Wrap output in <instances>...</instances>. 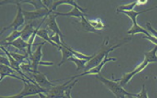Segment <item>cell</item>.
<instances>
[{"label": "cell", "mask_w": 157, "mask_h": 98, "mask_svg": "<svg viewBox=\"0 0 157 98\" xmlns=\"http://www.w3.org/2000/svg\"><path fill=\"white\" fill-rule=\"evenodd\" d=\"M151 62H157V46H155L151 51L145 53V60L143 61V62H141L132 72H130L128 73L124 74L121 79H117V81H119V83L121 84V86H124L127 83H128V81L133 78L136 74L139 73L140 72H142L145 67L149 63H151Z\"/></svg>", "instance_id": "obj_1"}, {"label": "cell", "mask_w": 157, "mask_h": 98, "mask_svg": "<svg viewBox=\"0 0 157 98\" xmlns=\"http://www.w3.org/2000/svg\"><path fill=\"white\" fill-rule=\"evenodd\" d=\"M108 40H109V38H105V40H104L102 46L101 47L99 52L97 54H95L94 55V57L90 61H88V62L86 63V65H85V72H87V71H89V70H91L93 68H95L96 66H98L101 61L104 60V58L106 56H108V54L111 51H113L114 49L120 47L121 45L123 44V43H121V44H117L115 46L109 47L108 46L109 45V41Z\"/></svg>", "instance_id": "obj_2"}, {"label": "cell", "mask_w": 157, "mask_h": 98, "mask_svg": "<svg viewBox=\"0 0 157 98\" xmlns=\"http://www.w3.org/2000/svg\"><path fill=\"white\" fill-rule=\"evenodd\" d=\"M95 79L100 80L104 86H107V88H109V90L115 95L116 98H126V96H133L132 93L127 92L123 88V86H121L119 81H117V80H109L108 79L102 77L101 75H97Z\"/></svg>", "instance_id": "obj_3"}, {"label": "cell", "mask_w": 157, "mask_h": 98, "mask_svg": "<svg viewBox=\"0 0 157 98\" xmlns=\"http://www.w3.org/2000/svg\"><path fill=\"white\" fill-rule=\"evenodd\" d=\"M157 6L155 7H153V8H150V9H145V10H143V11H135V10H132V11H128V12H122V13H124V14H126V15H128L130 19H131V21H132V27H131V29L128 31V34H129V35H135V34H138V33H144L145 36H149V35H151L145 29H143L142 27H140L139 25L137 24V23H136V17H137V15H139V14H141V13H144V12H149V11H152V10H154V9H156Z\"/></svg>", "instance_id": "obj_4"}, {"label": "cell", "mask_w": 157, "mask_h": 98, "mask_svg": "<svg viewBox=\"0 0 157 98\" xmlns=\"http://www.w3.org/2000/svg\"><path fill=\"white\" fill-rule=\"evenodd\" d=\"M5 3H13L17 5V14L13 20L11 24L7 27H5L3 30H2V33L8 30V29H13V30H17L18 28H20L21 26H23L24 24V22H25V18H24V12H23V9L21 7V4L19 3V1H2L1 4H5Z\"/></svg>", "instance_id": "obj_5"}, {"label": "cell", "mask_w": 157, "mask_h": 98, "mask_svg": "<svg viewBox=\"0 0 157 98\" xmlns=\"http://www.w3.org/2000/svg\"><path fill=\"white\" fill-rule=\"evenodd\" d=\"M24 97L29 96H35L40 93L47 94V90L40 86L38 84H33L32 82H24V88L20 92Z\"/></svg>", "instance_id": "obj_6"}, {"label": "cell", "mask_w": 157, "mask_h": 98, "mask_svg": "<svg viewBox=\"0 0 157 98\" xmlns=\"http://www.w3.org/2000/svg\"><path fill=\"white\" fill-rule=\"evenodd\" d=\"M23 12H24L25 21H27L28 23H31L33 21H35L37 19H40V18H45L49 13H51L48 8H43V9L35 10L33 12H28V11L23 10Z\"/></svg>", "instance_id": "obj_7"}, {"label": "cell", "mask_w": 157, "mask_h": 98, "mask_svg": "<svg viewBox=\"0 0 157 98\" xmlns=\"http://www.w3.org/2000/svg\"><path fill=\"white\" fill-rule=\"evenodd\" d=\"M75 79L74 78H72L70 80H68L67 82L61 84V85H58V86H53L50 89L47 90V94L49 96L53 98H63L66 90L68 88V86H70V83H72V80Z\"/></svg>", "instance_id": "obj_8"}, {"label": "cell", "mask_w": 157, "mask_h": 98, "mask_svg": "<svg viewBox=\"0 0 157 98\" xmlns=\"http://www.w3.org/2000/svg\"><path fill=\"white\" fill-rule=\"evenodd\" d=\"M45 45V42H43L42 44H40L37 49L33 53V54L30 56V61L32 63V68L33 71V73L38 72V66L40 65L41 58H42V47Z\"/></svg>", "instance_id": "obj_9"}, {"label": "cell", "mask_w": 157, "mask_h": 98, "mask_svg": "<svg viewBox=\"0 0 157 98\" xmlns=\"http://www.w3.org/2000/svg\"><path fill=\"white\" fill-rule=\"evenodd\" d=\"M57 12H51L49 13L47 18H46V29L48 30H51L53 33H57L59 34L61 37V38H63V34L61 32L60 29L59 28V26L57 24V22H56V17H57Z\"/></svg>", "instance_id": "obj_10"}, {"label": "cell", "mask_w": 157, "mask_h": 98, "mask_svg": "<svg viewBox=\"0 0 157 98\" xmlns=\"http://www.w3.org/2000/svg\"><path fill=\"white\" fill-rule=\"evenodd\" d=\"M32 76L33 78L34 79V80L36 81V83L40 86H41L42 88L46 89V90H48L50 89L51 87L55 86L56 85L53 84L52 82L48 81L47 77L44 75V74L40 73V72H36V73H32Z\"/></svg>", "instance_id": "obj_11"}, {"label": "cell", "mask_w": 157, "mask_h": 98, "mask_svg": "<svg viewBox=\"0 0 157 98\" xmlns=\"http://www.w3.org/2000/svg\"><path fill=\"white\" fill-rule=\"evenodd\" d=\"M0 72H1V77H0V79L3 80V79L5 77H12V78H15L21 81H24V82H30L29 80L25 79L24 78H21V77H18L16 74H14L15 71L13 70L11 67L7 66V65H5V64H0Z\"/></svg>", "instance_id": "obj_12"}, {"label": "cell", "mask_w": 157, "mask_h": 98, "mask_svg": "<svg viewBox=\"0 0 157 98\" xmlns=\"http://www.w3.org/2000/svg\"><path fill=\"white\" fill-rule=\"evenodd\" d=\"M116 61V58L106 56V57L104 58V60L101 61L98 66H96L95 68H93V69H91V70H89V71H87V72H83V73L79 74V75L74 76L73 78H74V79H76L77 77H82V76H85V75H94V74H97V75H98V74H100L101 71L102 70L103 66H104L108 61Z\"/></svg>", "instance_id": "obj_13"}, {"label": "cell", "mask_w": 157, "mask_h": 98, "mask_svg": "<svg viewBox=\"0 0 157 98\" xmlns=\"http://www.w3.org/2000/svg\"><path fill=\"white\" fill-rule=\"evenodd\" d=\"M2 46H6V47H8V46H13L16 49H18L19 51H22V52H25L27 54V47H28V44L27 42L24 40L22 37H19L18 39L13 41V42H8V43H3Z\"/></svg>", "instance_id": "obj_14"}, {"label": "cell", "mask_w": 157, "mask_h": 98, "mask_svg": "<svg viewBox=\"0 0 157 98\" xmlns=\"http://www.w3.org/2000/svg\"><path fill=\"white\" fill-rule=\"evenodd\" d=\"M85 9H83L82 7H80L78 5L73 6V9L68 12H66V13H63V12H57V15L59 16V15H62V16H74V17H76V18H79L81 20V17L83 15H85Z\"/></svg>", "instance_id": "obj_15"}, {"label": "cell", "mask_w": 157, "mask_h": 98, "mask_svg": "<svg viewBox=\"0 0 157 98\" xmlns=\"http://www.w3.org/2000/svg\"><path fill=\"white\" fill-rule=\"evenodd\" d=\"M59 50L61 52V54H62V59H61V61L59 63V66H61L62 64H64L65 62H67V61L69 60V58L73 56L72 53L70 52V50L67 48V44L66 43H64V42H62V44H61V46L59 47Z\"/></svg>", "instance_id": "obj_16"}, {"label": "cell", "mask_w": 157, "mask_h": 98, "mask_svg": "<svg viewBox=\"0 0 157 98\" xmlns=\"http://www.w3.org/2000/svg\"><path fill=\"white\" fill-rule=\"evenodd\" d=\"M35 30H36V29H34L33 23H27V24L25 25V27H24V29L21 30V31H22V37H21L27 42L28 39L32 37V35H33V32L35 31Z\"/></svg>", "instance_id": "obj_17"}, {"label": "cell", "mask_w": 157, "mask_h": 98, "mask_svg": "<svg viewBox=\"0 0 157 98\" xmlns=\"http://www.w3.org/2000/svg\"><path fill=\"white\" fill-rule=\"evenodd\" d=\"M37 36H39L40 37H41V38H42V39H44L46 42H48V43H49L50 45H52L53 47H58V48H59L58 45H57V44H55V43L50 39L48 30L46 29V28H43V29H41V30L40 29V30H38Z\"/></svg>", "instance_id": "obj_18"}, {"label": "cell", "mask_w": 157, "mask_h": 98, "mask_svg": "<svg viewBox=\"0 0 157 98\" xmlns=\"http://www.w3.org/2000/svg\"><path fill=\"white\" fill-rule=\"evenodd\" d=\"M138 5V0L137 1H134L132 3H129V4H127V5H120L116 11L117 12H128V11H132L134 9V7L136 5Z\"/></svg>", "instance_id": "obj_19"}, {"label": "cell", "mask_w": 157, "mask_h": 98, "mask_svg": "<svg viewBox=\"0 0 157 98\" xmlns=\"http://www.w3.org/2000/svg\"><path fill=\"white\" fill-rule=\"evenodd\" d=\"M68 61H73V62L76 65V70H77V71L85 70V65H86V63L88 62V61H86V60L79 59V58H76V57H75V56H71V57L69 58Z\"/></svg>", "instance_id": "obj_20"}, {"label": "cell", "mask_w": 157, "mask_h": 98, "mask_svg": "<svg viewBox=\"0 0 157 98\" xmlns=\"http://www.w3.org/2000/svg\"><path fill=\"white\" fill-rule=\"evenodd\" d=\"M79 23L82 25V27L84 28V30H85V31H88V32H94V33H97V32H98L96 30H94V29L92 27V25L89 23V21L86 20L85 15H83V16L81 17V21L79 22Z\"/></svg>", "instance_id": "obj_21"}, {"label": "cell", "mask_w": 157, "mask_h": 98, "mask_svg": "<svg viewBox=\"0 0 157 98\" xmlns=\"http://www.w3.org/2000/svg\"><path fill=\"white\" fill-rule=\"evenodd\" d=\"M67 48L70 50V52L72 53L73 56H75V57H76V58L83 59V60H86V61H90V60L94 57V55H85V54H82V53H80V52H77V51L74 50L72 47H69V46H67Z\"/></svg>", "instance_id": "obj_22"}, {"label": "cell", "mask_w": 157, "mask_h": 98, "mask_svg": "<svg viewBox=\"0 0 157 98\" xmlns=\"http://www.w3.org/2000/svg\"><path fill=\"white\" fill-rule=\"evenodd\" d=\"M89 21V23L92 25V27L96 30L97 31L99 30H101L103 29L106 28L105 24L103 23V22L101 20V19H96V20H88Z\"/></svg>", "instance_id": "obj_23"}, {"label": "cell", "mask_w": 157, "mask_h": 98, "mask_svg": "<svg viewBox=\"0 0 157 98\" xmlns=\"http://www.w3.org/2000/svg\"><path fill=\"white\" fill-rule=\"evenodd\" d=\"M22 37V31L19 30H13L12 33L8 36L7 37H6L4 39L5 43H8V42H13L16 39H18L19 37Z\"/></svg>", "instance_id": "obj_24"}, {"label": "cell", "mask_w": 157, "mask_h": 98, "mask_svg": "<svg viewBox=\"0 0 157 98\" xmlns=\"http://www.w3.org/2000/svg\"><path fill=\"white\" fill-rule=\"evenodd\" d=\"M11 55L13 57V59L15 61H17L20 64H23L25 62V60L30 59V56L28 55V54H16V53H10Z\"/></svg>", "instance_id": "obj_25"}, {"label": "cell", "mask_w": 157, "mask_h": 98, "mask_svg": "<svg viewBox=\"0 0 157 98\" xmlns=\"http://www.w3.org/2000/svg\"><path fill=\"white\" fill-rule=\"evenodd\" d=\"M50 37V39L55 43V44H57L58 45V47H59L61 46V44H62V38L59 35V34H57V33H53V35H51V36H49Z\"/></svg>", "instance_id": "obj_26"}, {"label": "cell", "mask_w": 157, "mask_h": 98, "mask_svg": "<svg viewBox=\"0 0 157 98\" xmlns=\"http://www.w3.org/2000/svg\"><path fill=\"white\" fill-rule=\"evenodd\" d=\"M76 82H77V79L74 80L72 83L70 84V86H68V88L66 90V92H65V95H64L63 98H72V96H71V90H72L73 86H75V84Z\"/></svg>", "instance_id": "obj_27"}, {"label": "cell", "mask_w": 157, "mask_h": 98, "mask_svg": "<svg viewBox=\"0 0 157 98\" xmlns=\"http://www.w3.org/2000/svg\"><path fill=\"white\" fill-rule=\"evenodd\" d=\"M135 97L136 98H148V96H147V92H146V89H145V84H143V86H142V90L139 94H136L135 95Z\"/></svg>", "instance_id": "obj_28"}, {"label": "cell", "mask_w": 157, "mask_h": 98, "mask_svg": "<svg viewBox=\"0 0 157 98\" xmlns=\"http://www.w3.org/2000/svg\"><path fill=\"white\" fill-rule=\"evenodd\" d=\"M146 30L152 35V36H154L155 37H156L157 38V30H155L153 27H152V25L151 23H146Z\"/></svg>", "instance_id": "obj_29"}, {"label": "cell", "mask_w": 157, "mask_h": 98, "mask_svg": "<svg viewBox=\"0 0 157 98\" xmlns=\"http://www.w3.org/2000/svg\"><path fill=\"white\" fill-rule=\"evenodd\" d=\"M0 64H5V65H7V66L10 67V62H9V60H8V57L1 55L0 56Z\"/></svg>", "instance_id": "obj_30"}, {"label": "cell", "mask_w": 157, "mask_h": 98, "mask_svg": "<svg viewBox=\"0 0 157 98\" xmlns=\"http://www.w3.org/2000/svg\"><path fill=\"white\" fill-rule=\"evenodd\" d=\"M143 38L150 40L152 43H154L155 46H157V38L156 37H154V36H152V35H149V36H144V37H143Z\"/></svg>", "instance_id": "obj_31"}, {"label": "cell", "mask_w": 157, "mask_h": 98, "mask_svg": "<svg viewBox=\"0 0 157 98\" xmlns=\"http://www.w3.org/2000/svg\"><path fill=\"white\" fill-rule=\"evenodd\" d=\"M24 96L21 94V93H19V94H16V95H14V96H1L0 98H24Z\"/></svg>", "instance_id": "obj_32"}, {"label": "cell", "mask_w": 157, "mask_h": 98, "mask_svg": "<svg viewBox=\"0 0 157 98\" xmlns=\"http://www.w3.org/2000/svg\"><path fill=\"white\" fill-rule=\"evenodd\" d=\"M39 96H40V98H53V97H51V96H49L48 94H44V93H40V94H39Z\"/></svg>", "instance_id": "obj_33"}, {"label": "cell", "mask_w": 157, "mask_h": 98, "mask_svg": "<svg viewBox=\"0 0 157 98\" xmlns=\"http://www.w3.org/2000/svg\"><path fill=\"white\" fill-rule=\"evenodd\" d=\"M147 3V0H138V5H145Z\"/></svg>", "instance_id": "obj_34"}, {"label": "cell", "mask_w": 157, "mask_h": 98, "mask_svg": "<svg viewBox=\"0 0 157 98\" xmlns=\"http://www.w3.org/2000/svg\"><path fill=\"white\" fill-rule=\"evenodd\" d=\"M135 95L136 94H133V96H128V98H136L135 97Z\"/></svg>", "instance_id": "obj_35"}]
</instances>
